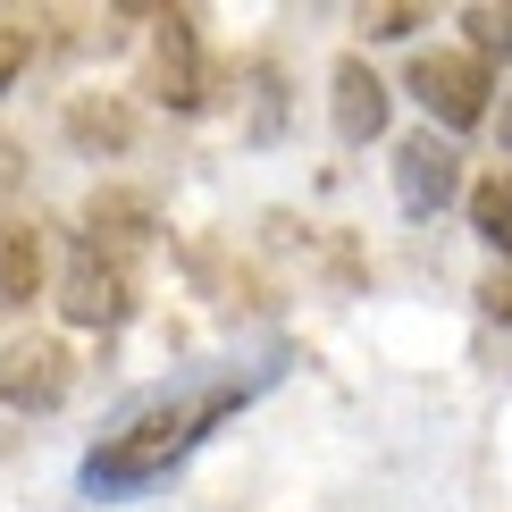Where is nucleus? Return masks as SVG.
I'll return each instance as SVG.
<instances>
[{
    "instance_id": "1a4fd4ad",
    "label": "nucleus",
    "mask_w": 512,
    "mask_h": 512,
    "mask_svg": "<svg viewBox=\"0 0 512 512\" xmlns=\"http://www.w3.org/2000/svg\"><path fill=\"white\" fill-rule=\"evenodd\" d=\"M84 236L126 261V252L152 236V202H135V194H93V210H84Z\"/></svg>"
},
{
    "instance_id": "0eeeda50",
    "label": "nucleus",
    "mask_w": 512,
    "mask_h": 512,
    "mask_svg": "<svg viewBox=\"0 0 512 512\" xmlns=\"http://www.w3.org/2000/svg\"><path fill=\"white\" fill-rule=\"evenodd\" d=\"M328 110H336V135H345V143L387 135V84H378V68L361 51H345L328 68Z\"/></svg>"
},
{
    "instance_id": "20e7f679",
    "label": "nucleus",
    "mask_w": 512,
    "mask_h": 512,
    "mask_svg": "<svg viewBox=\"0 0 512 512\" xmlns=\"http://www.w3.org/2000/svg\"><path fill=\"white\" fill-rule=\"evenodd\" d=\"M68 378H76V361H68L59 336H17L0 353V403L9 412H59L68 403Z\"/></svg>"
},
{
    "instance_id": "9d476101",
    "label": "nucleus",
    "mask_w": 512,
    "mask_h": 512,
    "mask_svg": "<svg viewBox=\"0 0 512 512\" xmlns=\"http://www.w3.org/2000/svg\"><path fill=\"white\" fill-rule=\"evenodd\" d=\"M68 143H76V152H126V143H135V118H126L118 101L84 93L76 110H68Z\"/></svg>"
},
{
    "instance_id": "ddd939ff",
    "label": "nucleus",
    "mask_w": 512,
    "mask_h": 512,
    "mask_svg": "<svg viewBox=\"0 0 512 512\" xmlns=\"http://www.w3.org/2000/svg\"><path fill=\"white\" fill-rule=\"evenodd\" d=\"M412 26H429V9H412V0H378V9H361V34H370V42H403Z\"/></svg>"
},
{
    "instance_id": "f257e3e1",
    "label": "nucleus",
    "mask_w": 512,
    "mask_h": 512,
    "mask_svg": "<svg viewBox=\"0 0 512 512\" xmlns=\"http://www.w3.org/2000/svg\"><path fill=\"white\" fill-rule=\"evenodd\" d=\"M244 395H252V378H202V387H168L152 403H135V412L84 454V487H93V496H135V487L168 479L227 412H244Z\"/></svg>"
},
{
    "instance_id": "39448f33",
    "label": "nucleus",
    "mask_w": 512,
    "mask_h": 512,
    "mask_svg": "<svg viewBox=\"0 0 512 512\" xmlns=\"http://www.w3.org/2000/svg\"><path fill=\"white\" fill-rule=\"evenodd\" d=\"M454 194H462V160H454V143H445L437 126H429V135H403V143H395V202L412 210V219H437Z\"/></svg>"
},
{
    "instance_id": "dca6fc26",
    "label": "nucleus",
    "mask_w": 512,
    "mask_h": 512,
    "mask_svg": "<svg viewBox=\"0 0 512 512\" xmlns=\"http://www.w3.org/2000/svg\"><path fill=\"white\" fill-rule=\"evenodd\" d=\"M496 135H504V152H512V84H504V110H496Z\"/></svg>"
},
{
    "instance_id": "6e6552de",
    "label": "nucleus",
    "mask_w": 512,
    "mask_h": 512,
    "mask_svg": "<svg viewBox=\"0 0 512 512\" xmlns=\"http://www.w3.org/2000/svg\"><path fill=\"white\" fill-rule=\"evenodd\" d=\"M42 277H51V252H42V227L26 219H0V303L26 311L42 294Z\"/></svg>"
},
{
    "instance_id": "9b49d317",
    "label": "nucleus",
    "mask_w": 512,
    "mask_h": 512,
    "mask_svg": "<svg viewBox=\"0 0 512 512\" xmlns=\"http://www.w3.org/2000/svg\"><path fill=\"white\" fill-rule=\"evenodd\" d=\"M471 227H479L487 252H504V261H512V177L471 185Z\"/></svg>"
},
{
    "instance_id": "f03ea898",
    "label": "nucleus",
    "mask_w": 512,
    "mask_h": 512,
    "mask_svg": "<svg viewBox=\"0 0 512 512\" xmlns=\"http://www.w3.org/2000/svg\"><path fill=\"white\" fill-rule=\"evenodd\" d=\"M59 311H68L76 328H118V319L135 311V269L84 236L68 252V269H59Z\"/></svg>"
},
{
    "instance_id": "4468645a",
    "label": "nucleus",
    "mask_w": 512,
    "mask_h": 512,
    "mask_svg": "<svg viewBox=\"0 0 512 512\" xmlns=\"http://www.w3.org/2000/svg\"><path fill=\"white\" fill-rule=\"evenodd\" d=\"M34 59V26H0V93L17 84V68Z\"/></svg>"
},
{
    "instance_id": "7ed1b4c3",
    "label": "nucleus",
    "mask_w": 512,
    "mask_h": 512,
    "mask_svg": "<svg viewBox=\"0 0 512 512\" xmlns=\"http://www.w3.org/2000/svg\"><path fill=\"white\" fill-rule=\"evenodd\" d=\"M403 84H412V101L437 126H454V135H462V126H479L487 118V93H496V84H487V59H471V51H420Z\"/></svg>"
},
{
    "instance_id": "2eb2a0df",
    "label": "nucleus",
    "mask_w": 512,
    "mask_h": 512,
    "mask_svg": "<svg viewBox=\"0 0 512 512\" xmlns=\"http://www.w3.org/2000/svg\"><path fill=\"white\" fill-rule=\"evenodd\" d=\"M17 185H26V143L0 135V194H17Z\"/></svg>"
},
{
    "instance_id": "f8f14e48",
    "label": "nucleus",
    "mask_w": 512,
    "mask_h": 512,
    "mask_svg": "<svg viewBox=\"0 0 512 512\" xmlns=\"http://www.w3.org/2000/svg\"><path fill=\"white\" fill-rule=\"evenodd\" d=\"M462 26H471V59L512 51V0H504V9H496V0H479V9H462Z\"/></svg>"
},
{
    "instance_id": "423d86ee",
    "label": "nucleus",
    "mask_w": 512,
    "mask_h": 512,
    "mask_svg": "<svg viewBox=\"0 0 512 512\" xmlns=\"http://www.w3.org/2000/svg\"><path fill=\"white\" fill-rule=\"evenodd\" d=\"M152 93L168 110H202V34L185 9H168L160 34H152Z\"/></svg>"
}]
</instances>
